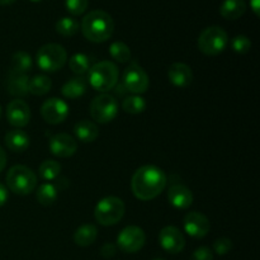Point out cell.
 Instances as JSON below:
<instances>
[{
  "instance_id": "obj_1",
  "label": "cell",
  "mask_w": 260,
  "mask_h": 260,
  "mask_svg": "<svg viewBox=\"0 0 260 260\" xmlns=\"http://www.w3.org/2000/svg\"><path fill=\"white\" fill-rule=\"evenodd\" d=\"M167 187V175L160 168L144 165L132 177L131 188L135 197L141 201L156 198Z\"/></svg>"
},
{
  "instance_id": "obj_2",
  "label": "cell",
  "mask_w": 260,
  "mask_h": 260,
  "mask_svg": "<svg viewBox=\"0 0 260 260\" xmlns=\"http://www.w3.org/2000/svg\"><path fill=\"white\" fill-rule=\"evenodd\" d=\"M81 32L90 42H106L114 32V20L104 10H93L83 18Z\"/></svg>"
},
{
  "instance_id": "obj_3",
  "label": "cell",
  "mask_w": 260,
  "mask_h": 260,
  "mask_svg": "<svg viewBox=\"0 0 260 260\" xmlns=\"http://www.w3.org/2000/svg\"><path fill=\"white\" fill-rule=\"evenodd\" d=\"M89 84L98 91L111 90L118 81V69L111 61H101L88 71Z\"/></svg>"
},
{
  "instance_id": "obj_4",
  "label": "cell",
  "mask_w": 260,
  "mask_h": 260,
  "mask_svg": "<svg viewBox=\"0 0 260 260\" xmlns=\"http://www.w3.org/2000/svg\"><path fill=\"white\" fill-rule=\"evenodd\" d=\"M7 185L15 194L27 196L35 190L37 177L29 168L24 165H15L8 172Z\"/></svg>"
},
{
  "instance_id": "obj_5",
  "label": "cell",
  "mask_w": 260,
  "mask_h": 260,
  "mask_svg": "<svg viewBox=\"0 0 260 260\" xmlns=\"http://www.w3.org/2000/svg\"><path fill=\"white\" fill-rule=\"evenodd\" d=\"M36 60H37V66L42 71L55 73L63 68L68 61V53L65 48L58 43H48L38 50Z\"/></svg>"
},
{
  "instance_id": "obj_6",
  "label": "cell",
  "mask_w": 260,
  "mask_h": 260,
  "mask_svg": "<svg viewBox=\"0 0 260 260\" xmlns=\"http://www.w3.org/2000/svg\"><path fill=\"white\" fill-rule=\"evenodd\" d=\"M229 45V37L225 29L218 25H212L202 30L198 37V48L207 56L220 55Z\"/></svg>"
},
{
  "instance_id": "obj_7",
  "label": "cell",
  "mask_w": 260,
  "mask_h": 260,
  "mask_svg": "<svg viewBox=\"0 0 260 260\" xmlns=\"http://www.w3.org/2000/svg\"><path fill=\"white\" fill-rule=\"evenodd\" d=\"M124 203L118 197H106L99 201L94 210V217L103 226H113L122 220L124 215Z\"/></svg>"
},
{
  "instance_id": "obj_8",
  "label": "cell",
  "mask_w": 260,
  "mask_h": 260,
  "mask_svg": "<svg viewBox=\"0 0 260 260\" xmlns=\"http://www.w3.org/2000/svg\"><path fill=\"white\" fill-rule=\"evenodd\" d=\"M118 114V103L114 96L101 94L90 103V116L98 123H109Z\"/></svg>"
},
{
  "instance_id": "obj_9",
  "label": "cell",
  "mask_w": 260,
  "mask_h": 260,
  "mask_svg": "<svg viewBox=\"0 0 260 260\" xmlns=\"http://www.w3.org/2000/svg\"><path fill=\"white\" fill-rule=\"evenodd\" d=\"M123 85L127 91L139 95L149 89V75L139 63L131 62L123 73Z\"/></svg>"
},
{
  "instance_id": "obj_10",
  "label": "cell",
  "mask_w": 260,
  "mask_h": 260,
  "mask_svg": "<svg viewBox=\"0 0 260 260\" xmlns=\"http://www.w3.org/2000/svg\"><path fill=\"white\" fill-rule=\"evenodd\" d=\"M146 241L144 230L139 226H127L117 236V246L123 253H136L141 250Z\"/></svg>"
},
{
  "instance_id": "obj_11",
  "label": "cell",
  "mask_w": 260,
  "mask_h": 260,
  "mask_svg": "<svg viewBox=\"0 0 260 260\" xmlns=\"http://www.w3.org/2000/svg\"><path fill=\"white\" fill-rule=\"evenodd\" d=\"M41 116L47 123H62L69 116V106L60 98H50L41 107Z\"/></svg>"
},
{
  "instance_id": "obj_12",
  "label": "cell",
  "mask_w": 260,
  "mask_h": 260,
  "mask_svg": "<svg viewBox=\"0 0 260 260\" xmlns=\"http://www.w3.org/2000/svg\"><path fill=\"white\" fill-rule=\"evenodd\" d=\"M159 243L165 251L170 254H178L183 251L185 246V238L179 229L174 226H167L159 234Z\"/></svg>"
},
{
  "instance_id": "obj_13",
  "label": "cell",
  "mask_w": 260,
  "mask_h": 260,
  "mask_svg": "<svg viewBox=\"0 0 260 260\" xmlns=\"http://www.w3.org/2000/svg\"><path fill=\"white\" fill-rule=\"evenodd\" d=\"M185 233L194 239H202L210 233V220L201 212H189L183 220Z\"/></svg>"
},
{
  "instance_id": "obj_14",
  "label": "cell",
  "mask_w": 260,
  "mask_h": 260,
  "mask_svg": "<svg viewBox=\"0 0 260 260\" xmlns=\"http://www.w3.org/2000/svg\"><path fill=\"white\" fill-rule=\"evenodd\" d=\"M7 119L12 126L17 128L27 126L30 119L29 106L22 99L12 101L7 107Z\"/></svg>"
},
{
  "instance_id": "obj_15",
  "label": "cell",
  "mask_w": 260,
  "mask_h": 260,
  "mask_svg": "<svg viewBox=\"0 0 260 260\" xmlns=\"http://www.w3.org/2000/svg\"><path fill=\"white\" fill-rule=\"evenodd\" d=\"M50 151L51 154L57 157L73 156L78 150V144L75 139L68 134H57L50 139Z\"/></svg>"
},
{
  "instance_id": "obj_16",
  "label": "cell",
  "mask_w": 260,
  "mask_h": 260,
  "mask_svg": "<svg viewBox=\"0 0 260 260\" xmlns=\"http://www.w3.org/2000/svg\"><path fill=\"white\" fill-rule=\"evenodd\" d=\"M168 78H169L170 83L173 85L178 86V88H185V86L192 84V69L188 65H185V63L175 62L170 65V68L168 69Z\"/></svg>"
},
{
  "instance_id": "obj_17",
  "label": "cell",
  "mask_w": 260,
  "mask_h": 260,
  "mask_svg": "<svg viewBox=\"0 0 260 260\" xmlns=\"http://www.w3.org/2000/svg\"><path fill=\"white\" fill-rule=\"evenodd\" d=\"M168 200H169L170 205L179 210H185L189 207L193 202V194L190 189L187 187L180 184H175L169 188L168 192Z\"/></svg>"
},
{
  "instance_id": "obj_18",
  "label": "cell",
  "mask_w": 260,
  "mask_h": 260,
  "mask_svg": "<svg viewBox=\"0 0 260 260\" xmlns=\"http://www.w3.org/2000/svg\"><path fill=\"white\" fill-rule=\"evenodd\" d=\"M4 142L13 152H24L29 147V136L22 129H12L7 132Z\"/></svg>"
},
{
  "instance_id": "obj_19",
  "label": "cell",
  "mask_w": 260,
  "mask_h": 260,
  "mask_svg": "<svg viewBox=\"0 0 260 260\" xmlns=\"http://www.w3.org/2000/svg\"><path fill=\"white\" fill-rule=\"evenodd\" d=\"M28 83H29V78L25 74H10L7 83L8 93L10 95L20 96V98L28 95L29 94Z\"/></svg>"
},
{
  "instance_id": "obj_20",
  "label": "cell",
  "mask_w": 260,
  "mask_h": 260,
  "mask_svg": "<svg viewBox=\"0 0 260 260\" xmlns=\"http://www.w3.org/2000/svg\"><path fill=\"white\" fill-rule=\"evenodd\" d=\"M246 12V3L244 0H225L220 7L221 17L228 20H236Z\"/></svg>"
},
{
  "instance_id": "obj_21",
  "label": "cell",
  "mask_w": 260,
  "mask_h": 260,
  "mask_svg": "<svg viewBox=\"0 0 260 260\" xmlns=\"http://www.w3.org/2000/svg\"><path fill=\"white\" fill-rule=\"evenodd\" d=\"M74 134L78 137L79 141L88 144V142L95 141L96 137L99 136V129L95 123L83 119L74 126Z\"/></svg>"
},
{
  "instance_id": "obj_22",
  "label": "cell",
  "mask_w": 260,
  "mask_h": 260,
  "mask_svg": "<svg viewBox=\"0 0 260 260\" xmlns=\"http://www.w3.org/2000/svg\"><path fill=\"white\" fill-rule=\"evenodd\" d=\"M86 88H88L86 79L83 78V76H75V78L70 79V80L63 84L62 89H61V93H62V95L65 98L75 99L84 95L86 91Z\"/></svg>"
},
{
  "instance_id": "obj_23",
  "label": "cell",
  "mask_w": 260,
  "mask_h": 260,
  "mask_svg": "<svg viewBox=\"0 0 260 260\" xmlns=\"http://www.w3.org/2000/svg\"><path fill=\"white\" fill-rule=\"evenodd\" d=\"M96 236H98V229L91 225V223H88V225L80 226L75 231L74 241H75L76 245L81 246V248H86V246H90L96 240Z\"/></svg>"
},
{
  "instance_id": "obj_24",
  "label": "cell",
  "mask_w": 260,
  "mask_h": 260,
  "mask_svg": "<svg viewBox=\"0 0 260 260\" xmlns=\"http://www.w3.org/2000/svg\"><path fill=\"white\" fill-rule=\"evenodd\" d=\"M32 57L24 51H18L12 56L10 60V70L12 74H27L32 70Z\"/></svg>"
},
{
  "instance_id": "obj_25",
  "label": "cell",
  "mask_w": 260,
  "mask_h": 260,
  "mask_svg": "<svg viewBox=\"0 0 260 260\" xmlns=\"http://www.w3.org/2000/svg\"><path fill=\"white\" fill-rule=\"evenodd\" d=\"M52 81L46 75H36L29 79L28 83V90L33 95H45L51 90Z\"/></svg>"
},
{
  "instance_id": "obj_26",
  "label": "cell",
  "mask_w": 260,
  "mask_h": 260,
  "mask_svg": "<svg viewBox=\"0 0 260 260\" xmlns=\"http://www.w3.org/2000/svg\"><path fill=\"white\" fill-rule=\"evenodd\" d=\"M36 198L38 202L42 206H52L57 200V189L51 183H45V184L40 185L36 193Z\"/></svg>"
},
{
  "instance_id": "obj_27",
  "label": "cell",
  "mask_w": 260,
  "mask_h": 260,
  "mask_svg": "<svg viewBox=\"0 0 260 260\" xmlns=\"http://www.w3.org/2000/svg\"><path fill=\"white\" fill-rule=\"evenodd\" d=\"M69 68L76 75H83V74L88 73L90 70V58H89V56L84 55V53H75L69 60Z\"/></svg>"
},
{
  "instance_id": "obj_28",
  "label": "cell",
  "mask_w": 260,
  "mask_h": 260,
  "mask_svg": "<svg viewBox=\"0 0 260 260\" xmlns=\"http://www.w3.org/2000/svg\"><path fill=\"white\" fill-rule=\"evenodd\" d=\"M79 28H80V24H79L78 20L70 17L61 18L56 23V32L63 37H71V36L76 35Z\"/></svg>"
},
{
  "instance_id": "obj_29",
  "label": "cell",
  "mask_w": 260,
  "mask_h": 260,
  "mask_svg": "<svg viewBox=\"0 0 260 260\" xmlns=\"http://www.w3.org/2000/svg\"><path fill=\"white\" fill-rule=\"evenodd\" d=\"M109 53L114 60L121 63L129 62V60H131V50L126 43L121 42V41L113 42L109 46Z\"/></svg>"
},
{
  "instance_id": "obj_30",
  "label": "cell",
  "mask_w": 260,
  "mask_h": 260,
  "mask_svg": "<svg viewBox=\"0 0 260 260\" xmlns=\"http://www.w3.org/2000/svg\"><path fill=\"white\" fill-rule=\"evenodd\" d=\"M122 108L129 114H140L146 109V101L140 95L127 96L122 103Z\"/></svg>"
},
{
  "instance_id": "obj_31",
  "label": "cell",
  "mask_w": 260,
  "mask_h": 260,
  "mask_svg": "<svg viewBox=\"0 0 260 260\" xmlns=\"http://www.w3.org/2000/svg\"><path fill=\"white\" fill-rule=\"evenodd\" d=\"M61 165L55 160H45L40 167V175L45 180H53L60 175Z\"/></svg>"
},
{
  "instance_id": "obj_32",
  "label": "cell",
  "mask_w": 260,
  "mask_h": 260,
  "mask_svg": "<svg viewBox=\"0 0 260 260\" xmlns=\"http://www.w3.org/2000/svg\"><path fill=\"white\" fill-rule=\"evenodd\" d=\"M231 47L235 51L236 53H240V55H244V53H248L251 48V41L250 38H248L244 35H239L236 37L233 38L231 41Z\"/></svg>"
},
{
  "instance_id": "obj_33",
  "label": "cell",
  "mask_w": 260,
  "mask_h": 260,
  "mask_svg": "<svg viewBox=\"0 0 260 260\" xmlns=\"http://www.w3.org/2000/svg\"><path fill=\"white\" fill-rule=\"evenodd\" d=\"M88 5L89 0H65L66 9L73 15H81L85 13Z\"/></svg>"
},
{
  "instance_id": "obj_34",
  "label": "cell",
  "mask_w": 260,
  "mask_h": 260,
  "mask_svg": "<svg viewBox=\"0 0 260 260\" xmlns=\"http://www.w3.org/2000/svg\"><path fill=\"white\" fill-rule=\"evenodd\" d=\"M233 249V241L228 238H220L213 243V250L218 255H226Z\"/></svg>"
},
{
  "instance_id": "obj_35",
  "label": "cell",
  "mask_w": 260,
  "mask_h": 260,
  "mask_svg": "<svg viewBox=\"0 0 260 260\" xmlns=\"http://www.w3.org/2000/svg\"><path fill=\"white\" fill-rule=\"evenodd\" d=\"M190 260H213V254L206 246H201V248L196 249L194 253L190 256Z\"/></svg>"
},
{
  "instance_id": "obj_36",
  "label": "cell",
  "mask_w": 260,
  "mask_h": 260,
  "mask_svg": "<svg viewBox=\"0 0 260 260\" xmlns=\"http://www.w3.org/2000/svg\"><path fill=\"white\" fill-rule=\"evenodd\" d=\"M116 253H117V246L113 245V244H111V243L104 244L101 249L102 256H103V258H107V259L112 258V256H113Z\"/></svg>"
},
{
  "instance_id": "obj_37",
  "label": "cell",
  "mask_w": 260,
  "mask_h": 260,
  "mask_svg": "<svg viewBox=\"0 0 260 260\" xmlns=\"http://www.w3.org/2000/svg\"><path fill=\"white\" fill-rule=\"evenodd\" d=\"M8 198H9V193H8L7 187H5L4 184H2V183H0V207H2V206H4L5 203H7Z\"/></svg>"
},
{
  "instance_id": "obj_38",
  "label": "cell",
  "mask_w": 260,
  "mask_h": 260,
  "mask_svg": "<svg viewBox=\"0 0 260 260\" xmlns=\"http://www.w3.org/2000/svg\"><path fill=\"white\" fill-rule=\"evenodd\" d=\"M5 165H7V154H5L4 149L0 146V173L4 170Z\"/></svg>"
},
{
  "instance_id": "obj_39",
  "label": "cell",
  "mask_w": 260,
  "mask_h": 260,
  "mask_svg": "<svg viewBox=\"0 0 260 260\" xmlns=\"http://www.w3.org/2000/svg\"><path fill=\"white\" fill-rule=\"evenodd\" d=\"M250 7L256 17L260 15V0H250Z\"/></svg>"
},
{
  "instance_id": "obj_40",
  "label": "cell",
  "mask_w": 260,
  "mask_h": 260,
  "mask_svg": "<svg viewBox=\"0 0 260 260\" xmlns=\"http://www.w3.org/2000/svg\"><path fill=\"white\" fill-rule=\"evenodd\" d=\"M17 0H0V5H10Z\"/></svg>"
},
{
  "instance_id": "obj_41",
  "label": "cell",
  "mask_w": 260,
  "mask_h": 260,
  "mask_svg": "<svg viewBox=\"0 0 260 260\" xmlns=\"http://www.w3.org/2000/svg\"><path fill=\"white\" fill-rule=\"evenodd\" d=\"M30 2H33V3H38V2H42V0H30Z\"/></svg>"
},
{
  "instance_id": "obj_42",
  "label": "cell",
  "mask_w": 260,
  "mask_h": 260,
  "mask_svg": "<svg viewBox=\"0 0 260 260\" xmlns=\"http://www.w3.org/2000/svg\"><path fill=\"white\" fill-rule=\"evenodd\" d=\"M0 117H2V106H0Z\"/></svg>"
},
{
  "instance_id": "obj_43",
  "label": "cell",
  "mask_w": 260,
  "mask_h": 260,
  "mask_svg": "<svg viewBox=\"0 0 260 260\" xmlns=\"http://www.w3.org/2000/svg\"><path fill=\"white\" fill-rule=\"evenodd\" d=\"M155 260H162V259H155Z\"/></svg>"
}]
</instances>
